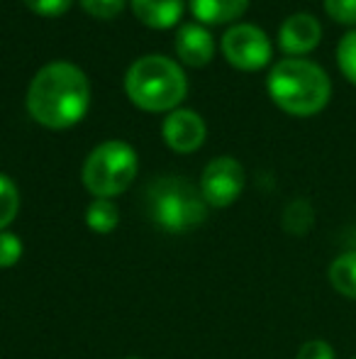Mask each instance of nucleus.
<instances>
[{
    "mask_svg": "<svg viewBox=\"0 0 356 359\" xmlns=\"http://www.w3.org/2000/svg\"><path fill=\"white\" fill-rule=\"evenodd\" d=\"M90 105V83L86 74L69 62L42 67L27 88V110L39 125L66 130L81 123Z\"/></svg>",
    "mask_w": 356,
    "mask_h": 359,
    "instance_id": "1",
    "label": "nucleus"
},
{
    "mask_svg": "<svg viewBox=\"0 0 356 359\" xmlns=\"http://www.w3.org/2000/svg\"><path fill=\"white\" fill-rule=\"evenodd\" d=\"M269 95L280 110L295 118H310L325 110L332 95V81L322 67L308 59H280L266 79Z\"/></svg>",
    "mask_w": 356,
    "mask_h": 359,
    "instance_id": "2",
    "label": "nucleus"
},
{
    "mask_svg": "<svg viewBox=\"0 0 356 359\" xmlns=\"http://www.w3.org/2000/svg\"><path fill=\"white\" fill-rule=\"evenodd\" d=\"M208 208L200 186L183 176H159L144 189V210L157 227L173 235L203 225Z\"/></svg>",
    "mask_w": 356,
    "mask_h": 359,
    "instance_id": "3",
    "label": "nucleus"
},
{
    "mask_svg": "<svg viewBox=\"0 0 356 359\" xmlns=\"http://www.w3.org/2000/svg\"><path fill=\"white\" fill-rule=\"evenodd\" d=\"M124 90L137 108L164 113V110H176V105L185 98L188 81L173 59L164 54H147L127 69Z\"/></svg>",
    "mask_w": 356,
    "mask_h": 359,
    "instance_id": "4",
    "label": "nucleus"
},
{
    "mask_svg": "<svg viewBox=\"0 0 356 359\" xmlns=\"http://www.w3.org/2000/svg\"><path fill=\"white\" fill-rule=\"evenodd\" d=\"M139 159L134 147L122 140L98 144L83 161V186L93 198H110L124 194L137 179Z\"/></svg>",
    "mask_w": 356,
    "mask_h": 359,
    "instance_id": "5",
    "label": "nucleus"
},
{
    "mask_svg": "<svg viewBox=\"0 0 356 359\" xmlns=\"http://www.w3.org/2000/svg\"><path fill=\"white\" fill-rule=\"evenodd\" d=\"M222 54L232 67L242 72H257L271 62V42L257 25H232L222 34Z\"/></svg>",
    "mask_w": 356,
    "mask_h": 359,
    "instance_id": "6",
    "label": "nucleus"
},
{
    "mask_svg": "<svg viewBox=\"0 0 356 359\" xmlns=\"http://www.w3.org/2000/svg\"><path fill=\"white\" fill-rule=\"evenodd\" d=\"M247 174L232 156H218L200 174V194L210 208H227L242 196Z\"/></svg>",
    "mask_w": 356,
    "mask_h": 359,
    "instance_id": "7",
    "label": "nucleus"
},
{
    "mask_svg": "<svg viewBox=\"0 0 356 359\" xmlns=\"http://www.w3.org/2000/svg\"><path fill=\"white\" fill-rule=\"evenodd\" d=\"M166 144L178 154H190L205 142V123L195 110L176 108L166 115L162 125Z\"/></svg>",
    "mask_w": 356,
    "mask_h": 359,
    "instance_id": "8",
    "label": "nucleus"
},
{
    "mask_svg": "<svg viewBox=\"0 0 356 359\" xmlns=\"http://www.w3.org/2000/svg\"><path fill=\"white\" fill-rule=\"evenodd\" d=\"M322 39V25L315 15L295 13L283 20L278 29V44L285 54L300 59L303 54L313 52Z\"/></svg>",
    "mask_w": 356,
    "mask_h": 359,
    "instance_id": "9",
    "label": "nucleus"
},
{
    "mask_svg": "<svg viewBox=\"0 0 356 359\" xmlns=\"http://www.w3.org/2000/svg\"><path fill=\"white\" fill-rule=\"evenodd\" d=\"M176 54L183 64L188 67H205L215 54V42L213 34L203 27V25L188 22L176 32Z\"/></svg>",
    "mask_w": 356,
    "mask_h": 359,
    "instance_id": "10",
    "label": "nucleus"
},
{
    "mask_svg": "<svg viewBox=\"0 0 356 359\" xmlns=\"http://www.w3.org/2000/svg\"><path fill=\"white\" fill-rule=\"evenodd\" d=\"M132 10L149 27L166 29L183 15V0H132Z\"/></svg>",
    "mask_w": 356,
    "mask_h": 359,
    "instance_id": "11",
    "label": "nucleus"
},
{
    "mask_svg": "<svg viewBox=\"0 0 356 359\" xmlns=\"http://www.w3.org/2000/svg\"><path fill=\"white\" fill-rule=\"evenodd\" d=\"M190 13L205 25H225L237 20L249 8V0H188Z\"/></svg>",
    "mask_w": 356,
    "mask_h": 359,
    "instance_id": "12",
    "label": "nucleus"
},
{
    "mask_svg": "<svg viewBox=\"0 0 356 359\" xmlns=\"http://www.w3.org/2000/svg\"><path fill=\"white\" fill-rule=\"evenodd\" d=\"M329 284L337 293H342L344 298L356 301V250L344 252L337 259L329 264Z\"/></svg>",
    "mask_w": 356,
    "mask_h": 359,
    "instance_id": "13",
    "label": "nucleus"
},
{
    "mask_svg": "<svg viewBox=\"0 0 356 359\" xmlns=\"http://www.w3.org/2000/svg\"><path fill=\"white\" fill-rule=\"evenodd\" d=\"M120 210L110 198H93L86 208V225L88 230L98 232V235H108L118 227Z\"/></svg>",
    "mask_w": 356,
    "mask_h": 359,
    "instance_id": "14",
    "label": "nucleus"
},
{
    "mask_svg": "<svg viewBox=\"0 0 356 359\" xmlns=\"http://www.w3.org/2000/svg\"><path fill=\"white\" fill-rule=\"evenodd\" d=\"M313 222H315V210L305 198H295V201H290V203L285 205V210H283L285 232L303 237L305 232L313 227Z\"/></svg>",
    "mask_w": 356,
    "mask_h": 359,
    "instance_id": "15",
    "label": "nucleus"
},
{
    "mask_svg": "<svg viewBox=\"0 0 356 359\" xmlns=\"http://www.w3.org/2000/svg\"><path fill=\"white\" fill-rule=\"evenodd\" d=\"M20 213V191L10 176L0 174V232L8 230Z\"/></svg>",
    "mask_w": 356,
    "mask_h": 359,
    "instance_id": "16",
    "label": "nucleus"
},
{
    "mask_svg": "<svg viewBox=\"0 0 356 359\" xmlns=\"http://www.w3.org/2000/svg\"><path fill=\"white\" fill-rule=\"evenodd\" d=\"M337 64L344 79L356 86V29L347 32L337 44Z\"/></svg>",
    "mask_w": 356,
    "mask_h": 359,
    "instance_id": "17",
    "label": "nucleus"
},
{
    "mask_svg": "<svg viewBox=\"0 0 356 359\" xmlns=\"http://www.w3.org/2000/svg\"><path fill=\"white\" fill-rule=\"evenodd\" d=\"M24 255V245L20 240V235L3 230L0 232V269H10L15 266Z\"/></svg>",
    "mask_w": 356,
    "mask_h": 359,
    "instance_id": "18",
    "label": "nucleus"
},
{
    "mask_svg": "<svg viewBox=\"0 0 356 359\" xmlns=\"http://www.w3.org/2000/svg\"><path fill=\"white\" fill-rule=\"evenodd\" d=\"M327 15L339 25H356V0H325Z\"/></svg>",
    "mask_w": 356,
    "mask_h": 359,
    "instance_id": "19",
    "label": "nucleus"
},
{
    "mask_svg": "<svg viewBox=\"0 0 356 359\" xmlns=\"http://www.w3.org/2000/svg\"><path fill=\"white\" fill-rule=\"evenodd\" d=\"M83 10L93 18L100 20H110V18H118L124 8V0H81Z\"/></svg>",
    "mask_w": 356,
    "mask_h": 359,
    "instance_id": "20",
    "label": "nucleus"
},
{
    "mask_svg": "<svg viewBox=\"0 0 356 359\" xmlns=\"http://www.w3.org/2000/svg\"><path fill=\"white\" fill-rule=\"evenodd\" d=\"M295 359H334V347L329 345L327 340L313 337V340H308V342L300 345L298 357Z\"/></svg>",
    "mask_w": 356,
    "mask_h": 359,
    "instance_id": "21",
    "label": "nucleus"
},
{
    "mask_svg": "<svg viewBox=\"0 0 356 359\" xmlns=\"http://www.w3.org/2000/svg\"><path fill=\"white\" fill-rule=\"evenodd\" d=\"M71 3L73 0H24V5L32 13L44 15V18H59L71 8Z\"/></svg>",
    "mask_w": 356,
    "mask_h": 359,
    "instance_id": "22",
    "label": "nucleus"
},
{
    "mask_svg": "<svg viewBox=\"0 0 356 359\" xmlns=\"http://www.w3.org/2000/svg\"><path fill=\"white\" fill-rule=\"evenodd\" d=\"M122 359H142V357H122Z\"/></svg>",
    "mask_w": 356,
    "mask_h": 359,
    "instance_id": "23",
    "label": "nucleus"
},
{
    "mask_svg": "<svg viewBox=\"0 0 356 359\" xmlns=\"http://www.w3.org/2000/svg\"><path fill=\"white\" fill-rule=\"evenodd\" d=\"M352 359H356V357H352Z\"/></svg>",
    "mask_w": 356,
    "mask_h": 359,
    "instance_id": "24",
    "label": "nucleus"
}]
</instances>
